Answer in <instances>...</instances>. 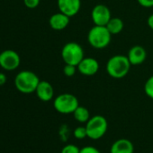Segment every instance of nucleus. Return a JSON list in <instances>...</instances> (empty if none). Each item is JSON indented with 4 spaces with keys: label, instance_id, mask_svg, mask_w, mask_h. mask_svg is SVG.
<instances>
[{
    "label": "nucleus",
    "instance_id": "nucleus-10",
    "mask_svg": "<svg viewBox=\"0 0 153 153\" xmlns=\"http://www.w3.org/2000/svg\"><path fill=\"white\" fill-rule=\"evenodd\" d=\"M58 7L60 13L73 17L81 8V0H58Z\"/></svg>",
    "mask_w": 153,
    "mask_h": 153
},
{
    "label": "nucleus",
    "instance_id": "nucleus-5",
    "mask_svg": "<svg viewBox=\"0 0 153 153\" xmlns=\"http://www.w3.org/2000/svg\"><path fill=\"white\" fill-rule=\"evenodd\" d=\"M61 57L66 65L78 66L85 57L83 48L77 42H68L61 49Z\"/></svg>",
    "mask_w": 153,
    "mask_h": 153
},
{
    "label": "nucleus",
    "instance_id": "nucleus-22",
    "mask_svg": "<svg viewBox=\"0 0 153 153\" xmlns=\"http://www.w3.org/2000/svg\"><path fill=\"white\" fill-rule=\"evenodd\" d=\"M79 153H101L98 149L94 146H85L80 149Z\"/></svg>",
    "mask_w": 153,
    "mask_h": 153
},
{
    "label": "nucleus",
    "instance_id": "nucleus-23",
    "mask_svg": "<svg viewBox=\"0 0 153 153\" xmlns=\"http://www.w3.org/2000/svg\"><path fill=\"white\" fill-rule=\"evenodd\" d=\"M137 1H138L139 4L143 7L150 8V7L153 6V0H137Z\"/></svg>",
    "mask_w": 153,
    "mask_h": 153
},
{
    "label": "nucleus",
    "instance_id": "nucleus-14",
    "mask_svg": "<svg viewBox=\"0 0 153 153\" xmlns=\"http://www.w3.org/2000/svg\"><path fill=\"white\" fill-rule=\"evenodd\" d=\"M133 152L134 146L133 143L124 138L115 141L110 148V153H133Z\"/></svg>",
    "mask_w": 153,
    "mask_h": 153
},
{
    "label": "nucleus",
    "instance_id": "nucleus-20",
    "mask_svg": "<svg viewBox=\"0 0 153 153\" xmlns=\"http://www.w3.org/2000/svg\"><path fill=\"white\" fill-rule=\"evenodd\" d=\"M80 152V149L75 145V144H67L65 145L60 153H79Z\"/></svg>",
    "mask_w": 153,
    "mask_h": 153
},
{
    "label": "nucleus",
    "instance_id": "nucleus-4",
    "mask_svg": "<svg viewBox=\"0 0 153 153\" xmlns=\"http://www.w3.org/2000/svg\"><path fill=\"white\" fill-rule=\"evenodd\" d=\"M87 137L92 140L101 139L107 132L108 122L103 116L96 115L89 118L86 123Z\"/></svg>",
    "mask_w": 153,
    "mask_h": 153
},
{
    "label": "nucleus",
    "instance_id": "nucleus-2",
    "mask_svg": "<svg viewBox=\"0 0 153 153\" xmlns=\"http://www.w3.org/2000/svg\"><path fill=\"white\" fill-rule=\"evenodd\" d=\"M40 82L36 74L32 71L24 70L16 74L14 78V86L18 91L23 94H31L35 92Z\"/></svg>",
    "mask_w": 153,
    "mask_h": 153
},
{
    "label": "nucleus",
    "instance_id": "nucleus-8",
    "mask_svg": "<svg viewBox=\"0 0 153 153\" xmlns=\"http://www.w3.org/2000/svg\"><path fill=\"white\" fill-rule=\"evenodd\" d=\"M111 18V11L106 5L99 4L93 7L91 12V19L95 25L106 26Z\"/></svg>",
    "mask_w": 153,
    "mask_h": 153
},
{
    "label": "nucleus",
    "instance_id": "nucleus-17",
    "mask_svg": "<svg viewBox=\"0 0 153 153\" xmlns=\"http://www.w3.org/2000/svg\"><path fill=\"white\" fill-rule=\"evenodd\" d=\"M74 137L78 140H83L86 137H87V128L86 126H78L75 128L73 132Z\"/></svg>",
    "mask_w": 153,
    "mask_h": 153
},
{
    "label": "nucleus",
    "instance_id": "nucleus-15",
    "mask_svg": "<svg viewBox=\"0 0 153 153\" xmlns=\"http://www.w3.org/2000/svg\"><path fill=\"white\" fill-rule=\"evenodd\" d=\"M124 24L121 18L112 17L106 27L107 28V30L112 35H116V34H119L124 30Z\"/></svg>",
    "mask_w": 153,
    "mask_h": 153
},
{
    "label": "nucleus",
    "instance_id": "nucleus-3",
    "mask_svg": "<svg viewBox=\"0 0 153 153\" xmlns=\"http://www.w3.org/2000/svg\"><path fill=\"white\" fill-rule=\"evenodd\" d=\"M112 39V34L106 26L94 25L87 33V41L91 47L96 49L106 48Z\"/></svg>",
    "mask_w": 153,
    "mask_h": 153
},
{
    "label": "nucleus",
    "instance_id": "nucleus-12",
    "mask_svg": "<svg viewBox=\"0 0 153 153\" xmlns=\"http://www.w3.org/2000/svg\"><path fill=\"white\" fill-rule=\"evenodd\" d=\"M127 57L132 65H140L147 58V52L142 46H133L130 48Z\"/></svg>",
    "mask_w": 153,
    "mask_h": 153
},
{
    "label": "nucleus",
    "instance_id": "nucleus-1",
    "mask_svg": "<svg viewBox=\"0 0 153 153\" xmlns=\"http://www.w3.org/2000/svg\"><path fill=\"white\" fill-rule=\"evenodd\" d=\"M131 63L127 56L115 55L109 58L106 63V72L107 74L115 79H122L125 77L131 69Z\"/></svg>",
    "mask_w": 153,
    "mask_h": 153
},
{
    "label": "nucleus",
    "instance_id": "nucleus-16",
    "mask_svg": "<svg viewBox=\"0 0 153 153\" xmlns=\"http://www.w3.org/2000/svg\"><path fill=\"white\" fill-rule=\"evenodd\" d=\"M73 116H74V118L78 123H82V124L87 123L90 118V114H89L88 109L87 108L83 107V106H80V105L74 111Z\"/></svg>",
    "mask_w": 153,
    "mask_h": 153
},
{
    "label": "nucleus",
    "instance_id": "nucleus-19",
    "mask_svg": "<svg viewBox=\"0 0 153 153\" xmlns=\"http://www.w3.org/2000/svg\"><path fill=\"white\" fill-rule=\"evenodd\" d=\"M77 70H78V67L75 66V65H65V66L63 67V74H64L67 77H72V76L75 75Z\"/></svg>",
    "mask_w": 153,
    "mask_h": 153
},
{
    "label": "nucleus",
    "instance_id": "nucleus-18",
    "mask_svg": "<svg viewBox=\"0 0 153 153\" xmlns=\"http://www.w3.org/2000/svg\"><path fill=\"white\" fill-rule=\"evenodd\" d=\"M144 91L145 94L153 100V75H151L144 84Z\"/></svg>",
    "mask_w": 153,
    "mask_h": 153
},
{
    "label": "nucleus",
    "instance_id": "nucleus-25",
    "mask_svg": "<svg viewBox=\"0 0 153 153\" xmlns=\"http://www.w3.org/2000/svg\"><path fill=\"white\" fill-rule=\"evenodd\" d=\"M147 23H148V26L153 30V13L149 16L148 21H147Z\"/></svg>",
    "mask_w": 153,
    "mask_h": 153
},
{
    "label": "nucleus",
    "instance_id": "nucleus-11",
    "mask_svg": "<svg viewBox=\"0 0 153 153\" xmlns=\"http://www.w3.org/2000/svg\"><path fill=\"white\" fill-rule=\"evenodd\" d=\"M35 93L40 100L43 102H48L51 100L54 97V89L49 82L41 81L37 86Z\"/></svg>",
    "mask_w": 153,
    "mask_h": 153
},
{
    "label": "nucleus",
    "instance_id": "nucleus-21",
    "mask_svg": "<svg viewBox=\"0 0 153 153\" xmlns=\"http://www.w3.org/2000/svg\"><path fill=\"white\" fill-rule=\"evenodd\" d=\"M23 4L29 9H34L40 4V0H23Z\"/></svg>",
    "mask_w": 153,
    "mask_h": 153
},
{
    "label": "nucleus",
    "instance_id": "nucleus-13",
    "mask_svg": "<svg viewBox=\"0 0 153 153\" xmlns=\"http://www.w3.org/2000/svg\"><path fill=\"white\" fill-rule=\"evenodd\" d=\"M70 17L67 16L66 14L59 12L54 14H52L50 17L49 23L52 30H63L66 29L69 23Z\"/></svg>",
    "mask_w": 153,
    "mask_h": 153
},
{
    "label": "nucleus",
    "instance_id": "nucleus-7",
    "mask_svg": "<svg viewBox=\"0 0 153 153\" xmlns=\"http://www.w3.org/2000/svg\"><path fill=\"white\" fill-rule=\"evenodd\" d=\"M21 63L20 56L12 49H6L0 54V66L6 71H13L18 68Z\"/></svg>",
    "mask_w": 153,
    "mask_h": 153
},
{
    "label": "nucleus",
    "instance_id": "nucleus-9",
    "mask_svg": "<svg viewBox=\"0 0 153 153\" xmlns=\"http://www.w3.org/2000/svg\"><path fill=\"white\" fill-rule=\"evenodd\" d=\"M77 67L81 74L85 76H92L98 72L99 63L93 57H84Z\"/></svg>",
    "mask_w": 153,
    "mask_h": 153
},
{
    "label": "nucleus",
    "instance_id": "nucleus-24",
    "mask_svg": "<svg viewBox=\"0 0 153 153\" xmlns=\"http://www.w3.org/2000/svg\"><path fill=\"white\" fill-rule=\"evenodd\" d=\"M6 82V75L3 73H0V86L4 85Z\"/></svg>",
    "mask_w": 153,
    "mask_h": 153
},
{
    "label": "nucleus",
    "instance_id": "nucleus-6",
    "mask_svg": "<svg viewBox=\"0 0 153 153\" xmlns=\"http://www.w3.org/2000/svg\"><path fill=\"white\" fill-rule=\"evenodd\" d=\"M79 106L78 98L71 93H62L57 96L53 101L55 110L63 115L73 114Z\"/></svg>",
    "mask_w": 153,
    "mask_h": 153
}]
</instances>
